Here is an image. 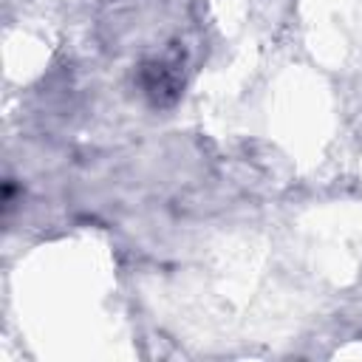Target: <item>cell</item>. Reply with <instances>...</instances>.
Listing matches in <instances>:
<instances>
[{
  "label": "cell",
  "mask_w": 362,
  "mask_h": 362,
  "mask_svg": "<svg viewBox=\"0 0 362 362\" xmlns=\"http://www.w3.org/2000/svg\"><path fill=\"white\" fill-rule=\"evenodd\" d=\"M184 59L178 51H167L161 57H150L139 65V88L141 93L156 105L167 107L181 96L184 76H181Z\"/></svg>",
  "instance_id": "cell-1"
}]
</instances>
